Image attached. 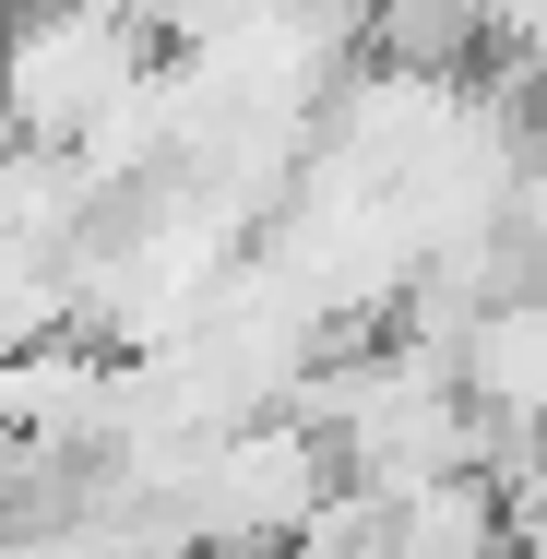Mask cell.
Returning <instances> with one entry per match:
<instances>
[{"instance_id": "cell-1", "label": "cell", "mask_w": 547, "mask_h": 559, "mask_svg": "<svg viewBox=\"0 0 547 559\" xmlns=\"http://www.w3.org/2000/svg\"><path fill=\"white\" fill-rule=\"evenodd\" d=\"M143 24L108 0H36L24 24H0V131L24 155H72L96 119L143 84Z\"/></svg>"}, {"instance_id": "cell-2", "label": "cell", "mask_w": 547, "mask_h": 559, "mask_svg": "<svg viewBox=\"0 0 547 559\" xmlns=\"http://www.w3.org/2000/svg\"><path fill=\"white\" fill-rule=\"evenodd\" d=\"M333 488V452L322 429H298V417H238L215 441L191 452V476H179V512H191V536L203 548H298L310 536V512H322Z\"/></svg>"}, {"instance_id": "cell-3", "label": "cell", "mask_w": 547, "mask_h": 559, "mask_svg": "<svg viewBox=\"0 0 547 559\" xmlns=\"http://www.w3.org/2000/svg\"><path fill=\"white\" fill-rule=\"evenodd\" d=\"M0 24H12V0H0Z\"/></svg>"}]
</instances>
